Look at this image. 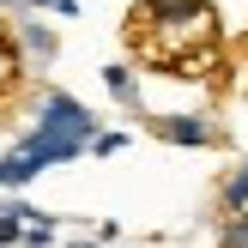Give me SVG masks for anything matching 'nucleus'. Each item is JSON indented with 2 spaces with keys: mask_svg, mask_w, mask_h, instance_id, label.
I'll use <instances>...</instances> for the list:
<instances>
[{
  "mask_svg": "<svg viewBox=\"0 0 248 248\" xmlns=\"http://www.w3.org/2000/svg\"><path fill=\"white\" fill-rule=\"evenodd\" d=\"M127 36L140 48V61L182 73V79H200L218 61V12L206 0H140Z\"/></svg>",
  "mask_w": 248,
  "mask_h": 248,
  "instance_id": "f257e3e1",
  "label": "nucleus"
},
{
  "mask_svg": "<svg viewBox=\"0 0 248 248\" xmlns=\"http://www.w3.org/2000/svg\"><path fill=\"white\" fill-rule=\"evenodd\" d=\"M36 133H61V140H97V115L67 91H48L43 97V115H36Z\"/></svg>",
  "mask_w": 248,
  "mask_h": 248,
  "instance_id": "f03ea898",
  "label": "nucleus"
},
{
  "mask_svg": "<svg viewBox=\"0 0 248 248\" xmlns=\"http://www.w3.org/2000/svg\"><path fill=\"white\" fill-rule=\"evenodd\" d=\"M157 140H170V145H212L218 133L206 121H194V115H164L157 121Z\"/></svg>",
  "mask_w": 248,
  "mask_h": 248,
  "instance_id": "7ed1b4c3",
  "label": "nucleus"
},
{
  "mask_svg": "<svg viewBox=\"0 0 248 248\" xmlns=\"http://www.w3.org/2000/svg\"><path fill=\"white\" fill-rule=\"evenodd\" d=\"M224 206H230V218H248V164L224 182Z\"/></svg>",
  "mask_w": 248,
  "mask_h": 248,
  "instance_id": "20e7f679",
  "label": "nucleus"
},
{
  "mask_svg": "<svg viewBox=\"0 0 248 248\" xmlns=\"http://www.w3.org/2000/svg\"><path fill=\"white\" fill-rule=\"evenodd\" d=\"M12 85H18V48H12L6 31H0V97H6Z\"/></svg>",
  "mask_w": 248,
  "mask_h": 248,
  "instance_id": "39448f33",
  "label": "nucleus"
},
{
  "mask_svg": "<svg viewBox=\"0 0 248 248\" xmlns=\"http://www.w3.org/2000/svg\"><path fill=\"white\" fill-rule=\"evenodd\" d=\"M12 242H24V218H18V200L0 212V248H12Z\"/></svg>",
  "mask_w": 248,
  "mask_h": 248,
  "instance_id": "423d86ee",
  "label": "nucleus"
},
{
  "mask_svg": "<svg viewBox=\"0 0 248 248\" xmlns=\"http://www.w3.org/2000/svg\"><path fill=\"white\" fill-rule=\"evenodd\" d=\"M24 48H31L36 61H48V55H55V36H48L43 24H24Z\"/></svg>",
  "mask_w": 248,
  "mask_h": 248,
  "instance_id": "0eeeda50",
  "label": "nucleus"
},
{
  "mask_svg": "<svg viewBox=\"0 0 248 248\" xmlns=\"http://www.w3.org/2000/svg\"><path fill=\"white\" fill-rule=\"evenodd\" d=\"M103 85H109L115 97H133V67H121V61H115V67H103Z\"/></svg>",
  "mask_w": 248,
  "mask_h": 248,
  "instance_id": "6e6552de",
  "label": "nucleus"
},
{
  "mask_svg": "<svg viewBox=\"0 0 248 248\" xmlns=\"http://www.w3.org/2000/svg\"><path fill=\"white\" fill-rule=\"evenodd\" d=\"M121 145H127V133H97V140L85 145V152H97V157H109V152H121Z\"/></svg>",
  "mask_w": 248,
  "mask_h": 248,
  "instance_id": "1a4fd4ad",
  "label": "nucleus"
},
{
  "mask_svg": "<svg viewBox=\"0 0 248 248\" xmlns=\"http://www.w3.org/2000/svg\"><path fill=\"white\" fill-rule=\"evenodd\" d=\"M224 248H248V218H230V230H224Z\"/></svg>",
  "mask_w": 248,
  "mask_h": 248,
  "instance_id": "9d476101",
  "label": "nucleus"
}]
</instances>
